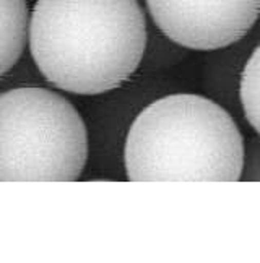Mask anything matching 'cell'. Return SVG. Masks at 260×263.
<instances>
[{
  "label": "cell",
  "mask_w": 260,
  "mask_h": 263,
  "mask_svg": "<svg viewBox=\"0 0 260 263\" xmlns=\"http://www.w3.org/2000/svg\"><path fill=\"white\" fill-rule=\"evenodd\" d=\"M146 47L138 0H38L29 49L39 72L75 95H99L132 77Z\"/></svg>",
  "instance_id": "cell-1"
},
{
  "label": "cell",
  "mask_w": 260,
  "mask_h": 263,
  "mask_svg": "<svg viewBox=\"0 0 260 263\" xmlns=\"http://www.w3.org/2000/svg\"><path fill=\"white\" fill-rule=\"evenodd\" d=\"M124 159L135 182H234L243 176L246 149L221 106L197 95H171L137 116Z\"/></svg>",
  "instance_id": "cell-2"
},
{
  "label": "cell",
  "mask_w": 260,
  "mask_h": 263,
  "mask_svg": "<svg viewBox=\"0 0 260 263\" xmlns=\"http://www.w3.org/2000/svg\"><path fill=\"white\" fill-rule=\"evenodd\" d=\"M88 137L62 96L38 86L0 96V180L70 182L83 173Z\"/></svg>",
  "instance_id": "cell-3"
},
{
  "label": "cell",
  "mask_w": 260,
  "mask_h": 263,
  "mask_svg": "<svg viewBox=\"0 0 260 263\" xmlns=\"http://www.w3.org/2000/svg\"><path fill=\"white\" fill-rule=\"evenodd\" d=\"M146 7L159 31L192 50L237 43L260 15V0H146Z\"/></svg>",
  "instance_id": "cell-4"
},
{
  "label": "cell",
  "mask_w": 260,
  "mask_h": 263,
  "mask_svg": "<svg viewBox=\"0 0 260 263\" xmlns=\"http://www.w3.org/2000/svg\"><path fill=\"white\" fill-rule=\"evenodd\" d=\"M29 25L26 0H2V73H7L23 54Z\"/></svg>",
  "instance_id": "cell-5"
},
{
  "label": "cell",
  "mask_w": 260,
  "mask_h": 263,
  "mask_svg": "<svg viewBox=\"0 0 260 263\" xmlns=\"http://www.w3.org/2000/svg\"><path fill=\"white\" fill-rule=\"evenodd\" d=\"M239 95L249 124L260 135V44L249 57L243 70Z\"/></svg>",
  "instance_id": "cell-6"
},
{
  "label": "cell",
  "mask_w": 260,
  "mask_h": 263,
  "mask_svg": "<svg viewBox=\"0 0 260 263\" xmlns=\"http://www.w3.org/2000/svg\"><path fill=\"white\" fill-rule=\"evenodd\" d=\"M246 180H260V141H252L247 149L246 159Z\"/></svg>",
  "instance_id": "cell-7"
}]
</instances>
